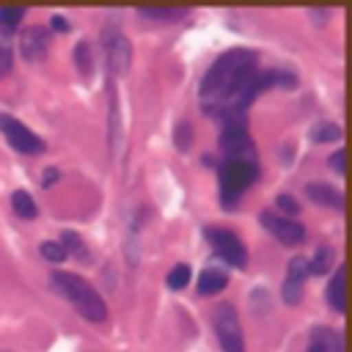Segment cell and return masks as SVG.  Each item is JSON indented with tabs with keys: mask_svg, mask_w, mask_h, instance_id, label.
I'll list each match as a JSON object with an SVG mask.
<instances>
[{
	"mask_svg": "<svg viewBox=\"0 0 352 352\" xmlns=\"http://www.w3.org/2000/svg\"><path fill=\"white\" fill-rule=\"evenodd\" d=\"M0 132L6 135V140L19 151V154H41L44 151V140L30 132L22 121H16L14 116L0 113Z\"/></svg>",
	"mask_w": 352,
	"mask_h": 352,
	"instance_id": "obj_6",
	"label": "cell"
},
{
	"mask_svg": "<svg viewBox=\"0 0 352 352\" xmlns=\"http://www.w3.org/2000/svg\"><path fill=\"white\" fill-rule=\"evenodd\" d=\"M327 300H330V308L333 311H344V267L336 270L333 280H330V289H327Z\"/></svg>",
	"mask_w": 352,
	"mask_h": 352,
	"instance_id": "obj_13",
	"label": "cell"
},
{
	"mask_svg": "<svg viewBox=\"0 0 352 352\" xmlns=\"http://www.w3.org/2000/svg\"><path fill=\"white\" fill-rule=\"evenodd\" d=\"M311 275V267H308V258H302V256H294L292 261H289V267H286V280L289 283H300L302 286V280Z\"/></svg>",
	"mask_w": 352,
	"mask_h": 352,
	"instance_id": "obj_16",
	"label": "cell"
},
{
	"mask_svg": "<svg viewBox=\"0 0 352 352\" xmlns=\"http://www.w3.org/2000/svg\"><path fill=\"white\" fill-rule=\"evenodd\" d=\"M11 72V44H8V33L0 30V77H6Z\"/></svg>",
	"mask_w": 352,
	"mask_h": 352,
	"instance_id": "obj_24",
	"label": "cell"
},
{
	"mask_svg": "<svg viewBox=\"0 0 352 352\" xmlns=\"http://www.w3.org/2000/svg\"><path fill=\"white\" fill-rule=\"evenodd\" d=\"M344 154H346V151H336V154L330 157V168H333L336 173H344Z\"/></svg>",
	"mask_w": 352,
	"mask_h": 352,
	"instance_id": "obj_30",
	"label": "cell"
},
{
	"mask_svg": "<svg viewBox=\"0 0 352 352\" xmlns=\"http://www.w3.org/2000/svg\"><path fill=\"white\" fill-rule=\"evenodd\" d=\"M226 283H228L226 272H220V270H204L201 278H198V294H204V297L217 294V292L226 289Z\"/></svg>",
	"mask_w": 352,
	"mask_h": 352,
	"instance_id": "obj_12",
	"label": "cell"
},
{
	"mask_svg": "<svg viewBox=\"0 0 352 352\" xmlns=\"http://www.w3.org/2000/svg\"><path fill=\"white\" fill-rule=\"evenodd\" d=\"M52 286H55V292L63 294V297L77 308V314L85 316L88 322H104V319H107V305H104V300H102L99 292H96L88 280H82L80 275H74V272H52Z\"/></svg>",
	"mask_w": 352,
	"mask_h": 352,
	"instance_id": "obj_2",
	"label": "cell"
},
{
	"mask_svg": "<svg viewBox=\"0 0 352 352\" xmlns=\"http://www.w3.org/2000/svg\"><path fill=\"white\" fill-rule=\"evenodd\" d=\"M212 324L217 333V341L223 352H245V338H242V324L231 302H223L212 314Z\"/></svg>",
	"mask_w": 352,
	"mask_h": 352,
	"instance_id": "obj_4",
	"label": "cell"
},
{
	"mask_svg": "<svg viewBox=\"0 0 352 352\" xmlns=\"http://www.w3.org/2000/svg\"><path fill=\"white\" fill-rule=\"evenodd\" d=\"M311 138H314L316 143H330V140H338V138H341V126H338V124H330V121L314 124Z\"/></svg>",
	"mask_w": 352,
	"mask_h": 352,
	"instance_id": "obj_18",
	"label": "cell"
},
{
	"mask_svg": "<svg viewBox=\"0 0 352 352\" xmlns=\"http://www.w3.org/2000/svg\"><path fill=\"white\" fill-rule=\"evenodd\" d=\"M258 165L256 162H242V160H223L220 165V204L226 209H234L239 195L256 182Z\"/></svg>",
	"mask_w": 352,
	"mask_h": 352,
	"instance_id": "obj_3",
	"label": "cell"
},
{
	"mask_svg": "<svg viewBox=\"0 0 352 352\" xmlns=\"http://www.w3.org/2000/svg\"><path fill=\"white\" fill-rule=\"evenodd\" d=\"M187 14V8H140V16L157 19V22H176Z\"/></svg>",
	"mask_w": 352,
	"mask_h": 352,
	"instance_id": "obj_17",
	"label": "cell"
},
{
	"mask_svg": "<svg viewBox=\"0 0 352 352\" xmlns=\"http://www.w3.org/2000/svg\"><path fill=\"white\" fill-rule=\"evenodd\" d=\"M261 226L275 236V239H280L283 245H300V242H305V228L297 223V220H292V217H280V214H272V212H261Z\"/></svg>",
	"mask_w": 352,
	"mask_h": 352,
	"instance_id": "obj_7",
	"label": "cell"
},
{
	"mask_svg": "<svg viewBox=\"0 0 352 352\" xmlns=\"http://www.w3.org/2000/svg\"><path fill=\"white\" fill-rule=\"evenodd\" d=\"M104 55H107V69L113 74H124L132 60V47L118 30H110L104 33Z\"/></svg>",
	"mask_w": 352,
	"mask_h": 352,
	"instance_id": "obj_8",
	"label": "cell"
},
{
	"mask_svg": "<svg viewBox=\"0 0 352 352\" xmlns=\"http://www.w3.org/2000/svg\"><path fill=\"white\" fill-rule=\"evenodd\" d=\"M308 16H314V19H316V25H324V19L330 16V11H316V8H311V11H308Z\"/></svg>",
	"mask_w": 352,
	"mask_h": 352,
	"instance_id": "obj_31",
	"label": "cell"
},
{
	"mask_svg": "<svg viewBox=\"0 0 352 352\" xmlns=\"http://www.w3.org/2000/svg\"><path fill=\"white\" fill-rule=\"evenodd\" d=\"M74 60H77V66H80L82 74H91V63H94V58H91V47H88V41H80V44H77V50H74Z\"/></svg>",
	"mask_w": 352,
	"mask_h": 352,
	"instance_id": "obj_23",
	"label": "cell"
},
{
	"mask_svg": "<svg viewBox=\"0 0 352 352\" xmlns=\"http://www.w3.org/2000/svg\"><path fill=\"white\" fill-rule=\"evenodd\" d=\"M308 352H344V341L333 327H316L308 338Z\"/></svg>",
	"mask_w": 352,
	"mask_h": 352,
	"instance_id": "obj_10",
	"label": "cell"
},
{
	"mask_svg": "<svg viewBox=\"0 0 352 352\" xmlns=\"http://www.w3.org/2000/svg\"><path fill=\"white\" fill-rule=\"evenodd\" d=\"M25 19V8H0V30L11 33Z\"/></svg>",
	"mask_w": 352,
	"mask_h": 352,
	"instance_id": "obj_20",
	"label": "cell"
},
{
	"mask_svg": "<svg viewBox=\"0 0 352 352\" xmlns=\"http://www.w3.org/2000/svg\"><path fill=\"white\" fill-rule=\"evenodd\" d=\"M283 300H286V305H300V300H302V286L283 280Z\"/></svg>",
	"mask_w": 352,
	"mask_h": 352,
	"instance_id": "obj_26",
	"label": "cell"
},
{
	"mask_svg": "<svg viewBox=\"0 0 352 352\" xmlns=\"http://www.w3.org/2000/svg\"><path fill=\"white\" fill-rule=\"evenodd\" d=\"M38 250H41V256H44V258H50L52 264H58V261H63V258H66L63 245H60V242H52V239L41 242V245H38Z\"/></svg>",
	"mask_w": 352,
	"mask_h": 352,
	"instance_id": "obj_22",
	"label": "cell"
},
{
	"mask_svg": "<svg viewBox=\"0 0 352 352\" xmlns=\"http://www.w3.org/2000/svg\"><path fill=\"white\" fill-rule=\"evenodd\" d=\"M330 261H333V248L322 245V248L316 250V256L308 261V267H311L314 275H324V272H330Z\"/></svg>",
	"mask_w": 352,
	"mask_h": 352,
	"instance_id": "obj_19",
	"label": "cell"
},
{
	"mask_svg": "<svg viewBox=\"0 0 352 352\" xmlns=\"http://www.w3.org/2000/svg\"><path fill=\"white\" fill-rule=\"evenodd\" d=\"M60 179V173H58V168H47L44 173H41V187H50V184H55Z\"/></svg>",
	"mask_w": 352,
	"mask_h": 352,
	"instance_id": "obj_29",
	"label": "cell"
},
{
	"mask_svg": "<svg viewBox=\"0 0 352 352\" xmlns=\"http://www.w3.org/2000/svg\"><path fill=\"white\" fill-rule=\"evenodd\" d=\"M11 206H14V212L19 214V217H25V220H30V217H36V204H33V198H30V192H25V190H16L14 195H11Z\"/></svg>",
	"mask_w": 352,
	"mask_h": 352,
	"instance_id": "obj_14",
	"label": "cell"
},
{
	"mask_svg": "<svg viewBox=\"0 0 352 352\" xmlns=\"http://www.w3.org/2000/svg\"><path fill=\"white\" fill-rule=\"evenodd\" d=\"M47 50H50V33L44 28H25L22 30V36H19V52H22L25 60L38 63V60H44Z\"/></svg>",
	"mask_w": 352,
	"mask_h": 352,
	"instance_id": "obj_9",
	"label": "cell"
},
{
	"mask_svg": "<svg viewBox=\"0 0 352 352\" xmlns=\"http://www.w3.org/2000/svg\"><path fill=\"white\" fill-rule=\"evenodd\" d=\"M297 77L289 72H258L250 50L223 52L201 82V104L209 116H245L250 102L270 88H294Z\"/></svg>",
	"mask_w": 352,
	"mask_h": 352,
	"instance_id": "obj_1",
	"label": "cell"
},
{
	"mask_svg": "<svg viewBox=\"0 0 352 352\" xmlns=\"http://www.w3.org/2000/svg\"><path fill=\"white\" fill-rule=\"evenodd\" d=\"M50 22H52V30H58V33H69V28H72V25H69V19H66V16H60V14H55Z\"/></svg>",
	"mask_w": 352,
	"mask_h": 352,
	"instance_id": "obj_28",
	"label": "cell"
},
{
	"mask_svg": "<svg viewBox=\"0 0 352 352\" xmlns=\"http://www.w3.org/2000/svg\"><path fill=\"white\" fill-rule=\"evenodd\" d=\"M60 245H63L66 256L72 253V256H77L80 261H85V258H88V248L82 245L80 234H74V231H63V234H60Z\"/></svg>",
	"mask_w": 352,
	"mask_h": 352,
	"instance_id": "obj_15",
	"label": "cell"
},
{
	"mask_svg": "<svg viewBox=\"0 0 352 352\" xmlns=\"http://www.w3.org/2000/svg\"><path fill=\"white\" fill-rule=\"evenodd\" d=\"M206 239H209L212 250H214L226 264H231V267H236V270H242V267L248 264V250H245L242 239H239L234 231H228V228H206Z\"/></svg>",
	"mask_w": 352,
	"mask_h": 352,
	"instance_id": "obj_5",
	"label": "cell"
},
{
	"mask_svg": "<svg viewBox=\"0 0 352 352\" xmlns=\"http://www.w3.org/2000/svg\"><path fill=\"white\" fill-rule=\"evenodd\" d=\"M305 195H308L311 201L322 204V206H333V209H341V206H344L341 192H338V190H333L330 184H319V182L305 184Z\"/></svg>",
	"mask_w": 352,
	"mask_h": 352,
	"instance_id": "obj_11",
	"label": "cell"
},
{
	"mask_svg": "<svg viewBox=\"0 0 352 352\" xmlns=\"http://www.w3.org/2000/svg\"><path fill=\"white\" fill-rule=\"evenodd\" d=\"M190 283V267L187 264H176L170 272H168V286L170 289H184Z\"/></svg>",
	"mask_w": 352,
	"mask_h": 352,
	"instance_id": "obj_21",
	"label": "cell"
},
{
	"mask_svg": "<svg viewBox=\"0 0 352 352\" xmlns=\"http://www.w3.org/2000/svg\"><path fill=\"white\" fill-rule=\"evenodd\" d=\"M278 209L286 212V214H297V212H300V204H297L292 195L283 192V195H278Z\"/></svg>",
	"mask_w": 352,
	"mask_h": 352,
	"instance_id": "obj_27",
	"label": "cell"
},
{
	"mask_svg": "<svg viewBox=\"0 0 352 352\" xmlns=\"http://www.w3.org/2000/svg\"><path fill=\"white\" fill-rule=\"evenodd\" d=\"M190 124L187 121H182L179 126H176V132H173V143H176V148L179 151H187V146H190Z\"/></svg>",
	"mask_w": 352,
	"mask_h": 352,
	"instance_id": "obj_25",
	"label": "cell"
}]
</instances>
